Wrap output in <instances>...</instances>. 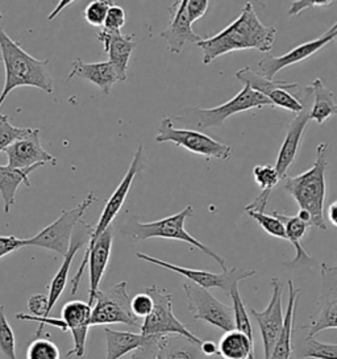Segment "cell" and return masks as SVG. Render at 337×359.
Returning a JSON list of instances; mask_svg holds the SVG:
<instances>
[{"label": "cell", "instance_id": "obj_21", "mask_svg": "<svg viewBox=\"0 0 337 359\" xmlns=\"http://www.w3.org/2000/svg\"><path fill=\"white\" fill-rule=\"evenodd\" d=\"M91 309L93 306L88 303L81 300H72L67 302L62 306L61 315L67 330L73 334L74 346L70 351H67L66 357H77L82 358L86 354V342L87 334L90 329V318H91Z\"/></svg>", "mask_w": 337, "mask_h": 359}, {"label": "cell", "instance_id": "obj_11", "mask_svg": "<svg viewBox=\"0 0 337 359\" xmlns=\"http://www.w3.org/2000/svg\"><path fill=\"white\" fill-rule=\"evenodd\" d=\"M136 257L138 259L145 261L147 264H156L162 269H166L173 273L182 275V276L190 279L194 285H199L204 290L219 288L225 295L228 296L234 287H239V283L242 280H245L248 278H252L253 275H256L254 270L240 269V267L227 269L225 271L219 273V274L206 271V270H195V269H189V267H183L178 264H168L166 261L158 259L156 257H152V255H147L141 252H137Z\"/></svg>", "mask_w": 337, "mask_h": 359}, {"label": "cell", "instance_id": "obj_20", "mask_svg": "<svg viewBox=\"0 0 337 359\" xmlns=\"http://www.w3.org/2000/svg\"><path fill=\"white\" fill-rule=\"evenodd\" d=\"M187 0L173 1L170 6V20L168 28L161 33V37L168 43V50L171 54H178L183 52V48L187 43H199V36L192 31V22H190L187 11H186Z\"/></svg>", "mask_w": 337, "mask_h": 359}, {"label": "cell", "instance_id": "obj_32", "mask_svg": "<svg viewBox=\"0 0 337 359\" xmlns=\"http://www.w3.org/2000/svg\"><path fill=\"white\" fill-rule=\"evenodd\" d=\"M253 178H254V182L260 186L261 194L251 204H248L245 207V212L253 211L265 213L272 190L281 180H279V177L274 169V166H270V165L256 166L253 169Z\"/></svg>", "mask_w": 337, "mask_h": 359}, {"label": "cell", "instance_id": "obj_30", "mask_svg": "<svg viewBox=\"0 0 337 359\" xmlns=\"http://www.w3.org/2000/svg\"><path fill=\"white\" fill-rule=\"evenodd\" d=\"M310 87L312 90L310 120H315L317 124H323L329 117L335 116L337 114L335 93L326 87L320 78L315 79Z\"/></svg>", "mask_w": 337, "mask_h": 359}, {"label": "cell", "instance_id": "obj_41", "mask_svg": "<svg viewBox=\"0 0 337 359\" xmlns=\"http://www.w3.org/2000/svg\"><path fill=\"white\" fill-rule=\"evenodd\" d=\"M131 311L137 318H145L150 315L153 309V300L152 297L147 295V292L144 294H137L131 299Z\"/></svg>", "mask_w": 337, "mask_h": 359}, {"label": "cell", "instance_id": "obj_24", "mask_svg": "<svg viewBox=\"0 0 337 359\" xmlns=\"http://www.w3.org/2000/svg\"><path fill=\"white\" fill-rule=\"evenodd\" d=\"M112 243L114 234L112 229L108 228L96 241L88 254L87 266H88V275H90V288H88V304L93 306L95 296L99 291V285L105 276L107 266L111 258L112 252Z\"/></svg>", "mask_w": 337, "mask_h": 359}, {"label": "cell", "instance_id": "obj_14", "mask_svg": "<svg viewBox=\"0 0 337 359\" xmlns=\"http://www.w3.org/2000/svg\"><path fill=\"white\" fill-rule=\"evenodd\" d=\"M296 97H298V100L302 102L303 109L299 114H296L294 120L289 126L284 144L279 149L277 162H275V166H274V169L279 177V180H284V177L287 175V171L290 169V166L294 163L305 128L310 123V112H311V106H312V90H311V87L310 86L308 87H300Z\"/></svg>", "mask_w": 337, "mask_h": 359}, {"label": "cell", "instance_id": "obj_46", "mask_svg": "<svg viewBox=\"0 0 337 359\" xmlns=\"http://www.w3.org/2000/svg\"><path fill=\"white\" fill-rule=\"evenodd\" d=\"M203 357H215L218 355V345L213 341H201L199 345Z\"/></svg>", "mask_w": 337, "mask_h": 359}, {"label": "cell", "instance_id": "obj_43", "mask_svg": "<svg viewBox=\"0 0 337 359\" xmlns=\"http://www.w3.org/2000/svg\"><path fill=\"white\" fill-rule=\"evenodd\" d=\"M210 7V1L209 0H187L186 4V11H187V16H189L190 22H198L201 19L206 12Z\"/></svg>", "mask_w": 337, "mask_h": 359}, {"label": "cell", "instance_id": "obj_16", "mask_svg": "<svg viewBox=\"0 0 337 359\" xmlns=\"http://www.w3.org/2000/svg\"><path fill=\"white\" fill-rule=\"evenodd\" d=\"M272 287H273V295L267 306L263 311H257L251 308L248 312L257 321L260 327V333L263 338V355H265L263 359H269L270 357L274 345L284 327V285L281 282V279L273 278Z\"/></svg>", "mask_w": 337, "mask_h": 359}, {"label": "cell", "instance_id": "obj_6", "mask_svg": "<svg viewBox=\"0 0 337 359\" xmlns=\"http://www.w3.org/2000/svg\"><path fill=\"white\" fill-rule=\"evenodd\" d=\"M144 168H145V165H144V145H140L136 150V153H135V156H133V159H132L129 168L126 170L124 178L119 183V186L116 187L114 194L110 196V199L105 203V208L102 211L99 220L96 222V225L93 226V231L90 233V238H88V245H87L86 252H84V259L78 267L77 274L74 275V278L72 279V295H75L78 288H79L82 276H84V269L87 267V258H88V254L94 246L95 241L108 228H111V224L114 222V219L119 215V212L123 208V205L126 203V199L128 198V194L131 191L133 182L136 180L137 175L144 170Z\"/></svg>", "mask_w": 337, "mask_h": 359}, {"label": "cell", "instance_id": "obj_28", "mask_svg": "<svg viewBox=\"0 0 337 359\" xmlns=\"http://www.w3.org/2000/svg\"><path fill=\"white\" fill-rule=\"evenodd\" d=\"M272 215L275 216L279 222L284 224V233H286V240L293 243L295 248V258L287 264L289 267H295V264H307L312 258L311 255L307 253L305 248L302 246V240L305 238V234L310 229V224L308 222L300 220L296 215L290 216L286 213L281 212H272Z\"/></svg>", "mask_w": 337, "mask_h": 359}, {"label": "cell", "instance_id": "obj_45", "mask_svg": "<svg viewBox=\"0 0 337 359\" xmlns=\"http://www.w3.org/2000/svg\"><path fill=\"white\" fill-rule=\"evenodd\" d=\"M25 246V240L15 236H0V258L13 253Z\"/></svg>", "mask_w": 337, "mask_h": 359}, {"label": "cell", "instance_id": "obj_13", "mask_svg": "<svg viewBox=\"0 0 337 359\" xmlns=\"http://www.w3.org/2000/svg\"><path fill=\"white\" fill-rule=\"evenodd\" d=\"M183 291L194 320L206 321L212 327H219L224 332L234 329L232 306L223 304L209 290L194 283H185Z\"/></svg>", "mask_w": 337, "mask_h": 359}, {"label": "cell", "instance_id": "obj_49", "mask_svg": "<svg viewBox=\"0 0 337 359\" xmlns=\"http://www.w3.org/2000/svg\"><path fill=\"white\" fill-rule=\"evenodd\" d=\"M6 117L8 116H7V115H1V114H0V120H3V118H6Z\"/></svg>", "mask_w": 337, "mask_h": 359}, {"label": "cell", "instance_id": "obj_25", "mask_svg": "<svg viewBox=\"0 0 337 359\" xmlns=\"http://www.w3.org/2000/svg\"><path fill=\"white\" fill-rule=\"evenodd\" d=\"M75 76L98 86L99 90L105 95H110L114 85L120 82L119 76L116 74L115 69L108 61L87 64V62H84L81 58H77L72 64V72L69 73L67 82H70Z\"/></svg>", "mask_w": 337, "mask_h": 359}, {"label": "cell", "instance_id": "obj_40", "mask_svg": "<svg viewBox=\"0 0 337 359\" xmlns=\"http://www.w3.org/2000/svg\"><path fill=\"white\" fill-rule=\"evenodd\" d=\"M126 22V16L124 8L120 7V6L112 4L107 12L105 24H103L102 29H105L107 32H121Z\"/></svg>", "mask_w": 337, "mask_h": 359}, {"label": "cell", "instance_id": "obj_47", "mask_svg": "<svg viewBox=\"0 0 337 359\" xmlns=\"http://www.w3.org/2000/svg\"><path fill=\"white\" fill-rule=\"evenodd\" d=\"M337 201L331 203V205L326 210V220L331 222L333 226H337Z\"/></svg>", "mask_w": 337, "mask_h": 359}, {"label": "cell", "instance_id": "obj_39", "mask_svg": "<svg viewBox=\"0 0 337 359\" xmlns=\"http://www.w3.org/2000/svg\"><path fill=\"white\" fill-rule=\"evenodd\" d=\"M114 3L111 0H95L91 1L84 11V20L91 27H103L107 12Z\"/></svg>", "mask_w": 337, "mask_h": 359}, {"label": "cell", "instance_id": "obj_29", "mask_svg": "<svg viewBox=\"0 0 337 359\" xmlns=\"http://www.w3.org/2000/svg\"><path fill=\"white\" fill-rule=\"evenodd\" d=\"M42 168V165H36L28 169H11L8 166L0 165V194L4 201V212L10 213L12 205L16 199V191L20 184L31 187L29 175L33 171Z\"/></svg>", "mask_w": 337, "mask_h": 359}, {"label": "cell", "instance_id": "obj_4", "mask_svg": "<svg viewBox=\"0 0 337 359\" xmlns=\"http://www.w3.org/2000/svg\"><path fill=\"white\" fill-rule=\"evenodd\" d=\"M273 107L272 102L265 96L253 91L248 86H244L242 91L231 100L215 108H199V107H187L183 108L177 116L170 117L171 123L176 126L207 129V128L221 127L228 117L249 111L252 108Z\"/></svg>", "mask_w": 337, "mask_h": 359}, {"label": "cell", "instance_id": "obj_2", "mask_svg": "<svg viewBox=\"0 0 337 359\" xmlns=\"http://www.w3.org/2000/svg\"><path fill=\"white\" fill-rule=\"evenodd\" d=\"M0 53L4 64L6 82L0 94V107L11 93L22 86L40 88L46 94L54 91L49 60H37L27 53L18 41H13L0 27Z\"/></svg>", "mask_w": 337, "mask_h": 359}, {"label": "cell", "instance_id": "obj_31", "mask_svg": "<svg viewBox=\"0 0 337 359\" xmlns=\"http://www.w3.org/2000/svg\"><path fill=\"white\" fill-rule=\"evenodd\" d=\"M218 355L224 359H254V341L236 329L225 332L218 345Z\"/></svg>", "mask_w": 337, "mask_h": 359}, {"label": "cell", "instance_id": "obj_48", "mask_svg": "<svg viewBox=\"0 0 337 359\" xmlns=\"http://www.w3.org/2000/svg\"><path fill=\"white\" fill-rule=\"evenodd\" d=\"M70 3H73V1H61V4H60V6H58V7H57V8H55V10H54V11L52 12V15L49 16V20H52V19H54V18H55V16H57V15L60 13V11H61L62 8H65L66 6H69Z\"/></svg>", "mask_w": 337, "mask_h": 359}, {"label": "cell", "instance_id": "obj_23", "mask_svg": "<svg viewBox=\"0 0 337 359\" xmlns=\"http://www.w3.org/2000/svg\"><path fill=\"white\" fill-rule=\"evenodd\" d=\"M81 231L73 233L70 246L67 249L66 254L63 255V262L61 267L58 269V271L53 276L52 282L49 285V294H48V315H51L53 308L57 304V302L60 300V297L62 295L66 285H67V278H69V271L73 264L74 258L77 253L82 249L86 241H88L90 238V233L93 231V225L86 224V229H84V222H81Z\"/></svg>", "mask_w": 337, "mask_h": 359}, {"label": "cell", "instance_id": "obj_27", "mask_svg": "<svg viewBox=\"0 0 337 359\" xmlns=\"http://www.w3.org/2000/svg\"><path fill=\"white\" fill-rule=\"evenodd\" d=\"M105 359H121L126 354L144 348L150 342L152 337L143 336L141 333L114 330L105 327Z\"/></svg>", "mask_w": 337, "mask_h": 359}, {"label": "cell", "instance_id": "obj_1", "mask_svg": "<svg viewBox=\"0 0 337 359\" xmlns=\"http://www.w3.org/2000/svg\"><path fill=\"white\" fill-rule=\"evenodd\" d=\"M275 34L277 28L265 25L248 1L234 22L215 36L201 39L198 46L203 52V64L210 65L221 55L236 50L256 49L269 53L273 49Z\"/></svg>", "mask_w": 337, "mask_h": 359}, {"label": "cell", "instance_id": "obj_5", "mask_svg": "<svg viewBox=\"0 0 337 359\" xmlns=\"http://www.w3.org/2000/svg\"><path fill=\"white\" fill-rule=\"evenodd\" d=\"M192 213H194V208L189 205L183 211L157 222H129L126 225V233L133 243H141L150 238H165V240H176V241L189 243L190 246L199 249L200 252H203L206 255L211 257L213 261H216L220 264L223 271H225L227 270L225 259L219 254L215 253L213 250H211L209 246L200 243L199 240H197L194 236H191L186 231L185 222L192 216Z\"/></svg>", "mask_w": 337, "mask_h": 359}, {"label": "cell", "instance_id": "obj_50", "mask_svg": "<svg viewBox=\"0 0 337 359\" xmlns=\"http://www.w3.org/2000/svg\"><path fill=\"white\" fill-rule=\"evenodd\" d=\"M1 19H3V15H1V12H0V20H1Z\"/></svg>", "mask_w": 337, "mask_h": 359}, {"label": "cell", "instance_id": "obj_19", "mask_svg": "<svg viewBox=\"0 0 337 359\" xmlns=\"http://www.w3.org/2000/svg\"><path fill=\"white\" fill-rule=\"evenodd\" d=\"M11 169H28L36 165H57V158L42 148L40 129L32 128L31 132L6 149Z\"/></svg>", "mask_w": 337, "mask_h": 359}, {"label": "cell", "instance_id": "obj_52", "mask_svg": "<svg viewBox=\"0 0 337 359\" xmlns=\"http://www.w3.org/2000/svg\"><path fill=\"white\" fill-rule=\"evenodd\" d=\"M131 359H135V358H131Z\"/></svg>", "mask_w": 337, "mask_h": 359}, {"label": "cell", "instance_id": "obj_34", "mask_svg": "<svg viewBox=\"0 0 337 359\" xmlns=\"http://www.w3.org/2000/svg\"><path fill=\"white\" fill-rule=\"evenodd\" d=\"M232 300V311H233V321H234V329L244 333L248 338H253L252 323H251V315L248 313V309L242 302V295L239 287H234L230 294Z\"/></svg>", "mask_w": 337, "mask_h": 359}, {"label": "cell", "instance_id": "obj_44", "mask_svg": "<svg viewBox=\"0 0 337 359\" xmlns=\"http://www.w3.org/2000/svg\"><path fill=\"white\" fill-rule=\"evenodd\" d=\"M28 309L32 316L49 317L48 315V296L42 294L32 295L28 299Z\"/></svg>", "mask_w": 337, "mask_h": 359}, {"label": "cell", "instance_id": "obj_17", "mask_svg": "<svg viewBox=\"0 0 337 359\" xmlns=\"http://www.w3.org/2000/svg\"><path fill=\"white\" fill-rule=\"evenodd\" d=\"M336 37L337 22H335L320 37H317L312 41L298 45L289 53L282 54V55H270V54L265 55L263 60L258 62V73L267 79H274V76L278 74L281 70H284L289 66L305 61L307 58L312 57L314 54L320 52L323 48H326L328 43H333L336 40Z\"/></svg>", "mask_w": 337, "mask_h": 359}, {"label": "cell", "instance_id": "obj_51", "mask_svg": "<svg viewBox=\"0 0 337 359\" xmlns=\"http://www.w3.org/2000/svg\"><path fill=\"white\" fill-rule=\"evenodd\" d=\"M0 61H1V53H0Z\"/></svg>", "mask_w": 337, "mask_h": 359}, {"label": "cell", "instance_id": "obj_36", "mask_svg": "<svg viewBox=\"0 0 337 359\" xmlns=\"http://www.w3.org/2000/svg\"><path fill=\"white\" fill-rule=\"evenodd\" d=\"M27 359H61L60 350L49 338L37 337L27 350Z\"/></svg>", "mask_w": 337, "mask_h": 359}, {"label": "cell", "instance_id": "obj_7", "mask_svg": "<svg viewBox=\"0 0 337 359\" xmlns=\"http://www.w3.org/2000/svg\"><path fill=\"white\" fill-rule=\"evenodd\" d=\"M153 300V309L149 316L144 318L140 327V333L147 337L178 334L187 338L194 344H201V339L195 336L189 327L182 324L173 312V295L164 287L150 285L145 290Z\"/></svg>", "mask_w": 337, "mask_h": 359}, {"label": "cell", "instance_id": "obj_42", "mask_svg": "<svg viewBox=\"0 0 337 359\" xmlns=\"http://www.w3.org/2000/svg\"><path fill=\"white\" fill-rule=\"evenodd\" d=\"M336 3L335 0H323V1H316V0H296L293 1L290 10H289V16H296L300 12L305 11L308 8H322V7H331Z\"/></svg>", "mask_w": 337, "mask_h": 359}, {"label": "cell", "instance_id": "obj_10", "mask_svg": "<svg viewBox=\"0 0 337 359\" xmlns=\"http://www.w3.org/2000/svg\"><path fill=\"white\" fill-rule=\"evenodd\" d=\"M126 287V282H120L107 291H98L91 309L90 327L124 324L140 329L141 323L131 311V299Z\"/></svg>", "mask_w": 337, "mask_h": 359}, {"label": "cell", "instance_id": "obj_3", "mask_svg": "<svg viewBox=\"0 0 337 359\" xmlns=\"http://www.w3.org/2000/svg\"><path fill=\"white\" fill-rule=\"evenodd\" d=\"M328 142H322L316 148V158L312 168L305 172L290 177L286 175L284 189L294 199L299 208L305 211L311 217V226L326 231L324 203L326 196V172L328 169Z\"/></svg>", "mask_w": 337, "mask_h": 359}, {"label": "cell", "instance_id": "obj_18", "mask_svg": "<svg viewBox=\"0 0 337 359\" xmlns=\"http://www.w3.org/2000/svg\"><path fill=\"white\" fill-rule=\"evenodd\" d=\"M135 359H203L199 345L178 334L152 337L144 348L132 355Z\"/></svg>", "mask_w": 337, "mask_h": 359}, {"label": "cell", "instance_id": "obj_12", "mask_svg": "<svg viewBox=\"0 0 337 359\" xmlns=\"http://www.w3.org/2000/svg\"><path fill=\"white\" fill-rule=\"evenodd\" d=\"M236 78L242 85L248 86L253 91L269 99L273 107H281L294 114H299L303 109L302 102L296 99V94L300 88L298 83L267 79L251 66L240 69L236 73Z\"/></svg>", "mask_w": 337, "mask_h": 359}, {"label": "cell", "instance_id": "obj_26", "mask_svg": "<svg viewBox=\"0 0 337 359\" xmlns=\"http://www.w3.org/2000/svg\"><path fill=\"white\" fill-rule=\"evenodd\" d=\"M289 288V302L284 313V327L274 345L273 351L269 359H290L293 354V330H294V317L296 312V304L299 300L300 290L295 288L291 280L287 282Z\"/></svg>", "mask_w": 337, "mask_h": 359}, {"label": "cell", "instance_id": "obj_9", "mask_svg": "<svg viewBox=\"0 0 337 359\" xmlns=\"http://www.w3.org/2000/svg\"><path fill=\"white\" fill-rule=\"evenodd\" d=\"M157 142H173L177 147L185 148L191 153L199 154L207 159L216 158L227 161L232 157L231 147L216 141L200 130L176 127L170 117H164L158 127Z\"/></svg>", "mask_w": 337, "mask_h": 359}, {"label": "cell", "instance_id": "obj_37", "mask_svg": "<svg viewBox=\"0 0 337 359\" xmlns=\"http://www.w3.org/2000/svg\"><path fill=\"white\" fill-rule=\"evenodd\" d=\"M248 216L256 220L257 224L263 228L265 232L277 238L286 240V233H284V224L279 222L273 215H266V213H260V212L248 211Z\"/></svg>", "mask_w": 337, "mask_h": 359}, {"label": "cell", "instance_id": "obj_15", "mask_svg": "<svg viewBox=\"0 0 337 359\" xmlns=\"http://www.w3.org/2000/svg\"><path fill=\"white\" fill-rule=\"evenodd\" d=\"M322 294L317 304V311L311 316L310 325H302L300 329L308 330V337H315L320 332L337 327V267L322 264Z\"/></svg>", "mask_w": 337, "mask_h": 359}, {"label": "cell", "instance_id": "obj_33", "mask_svg": "<svg viewBox=\"0 0 337 359\" xmlns=\"http://www.w3.org/2000/svg\"><path fill=\"white\" fill-rule=\"evenodd\" d=\"M298 358L337 359L336 344H324L315 337H305L302 346L295 351Z\"/></svg>", "mask_w": 337, "mask_h": 359}, {"label": "cell", "instance_id": "obj_22", "mask_svg": "<svg viewBox=\"0 0 337 359\" xmlns=\"http://www.w3.org/2000/svg\"><path fill=\"white\" fill-rule=\"evenodd\" d=\"M96 39L103 43L105 53L110 55L108 62L115 69L120 82L126 81V70L131 55L136 48L135 34H123L121 32H107L99 29Z\"/></svg>", "mask_w": 337, "mask_h": 359}, {"label": "cell", "instance_id": "obj_8", "mask_svg": "<svg viewBox=\"0 0 337 359\" xmlns=\"http://www.w3.org/2000/svg\"><path fill=\"white\" fill-rule=\"evenodd\" d=\"M96 201V195L93 191H90L87 196L77 207L61 212L57 220L45 226L41 232L37 233L36 236L27 238L25 246L42 248L60 255H65L70 246L75 226L82 222L84 213Z\"/></svg>", "mask_w": 337, "mask_h": 359}, {"label": "cell", "instance_id": "obj_35", "mask_svg": "<svg viewBox=\"0 0 337 359\" xmlns=\"http://www.w3.org/2000/svg\"><path fill=\"white\" fill-rule=\"evenodd\" d=\"M0 358L18 359L16 338L6 317V306L0 304Z\"/></svg>", "mask_w": 337, "mask_h": 359}, {"label": "cell", "instance_id": "obj_38", "mask_svg": "<svg viewBox=\"0 0 337 359\" xmlns=\"http://www.w3.org/2000/svg\"><path fill=\"white\" fill-rule=\"evenodd\" d=\"M31 130L32 128L13 127L8 121V117L0 120V153L6 151L15 141L25 137Z\"/></svg>", "mask_w": 337, "mask_h": 359}]
</instances>
